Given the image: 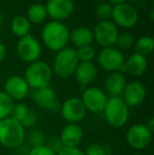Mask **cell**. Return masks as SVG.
I'll return each instance as SVG.
<instances>
[{
  "label": "cell",
  "instance_id": "obj_28",
  "mask_svg": "<svg viewBox=\"0 0 154 155\" xmlns=\"http://www.w3.org/2000/svg\"><path fill=\"white\" fill-rule=\"evenodd\" d=\"M29 111H30V109L28 108L25 104H22V102H17V104H14V107H13V109H12L10 117L21 124V121L25 119V117L27 116Z\"/></svg>",
  "mask_w": 154,
  "mask_h": 155
},
{
  "label": "cell",
  "instance_id": "obj_2",
  "mask_svg": "<svg viewBox=\"0 0 154 155\" xmlns=\"http://www.w3.org/2000/svg\"><path fill=\"white\" fill-rule=\"evenodd\" d=\"M42 41L49 50L59 52L67 48L70 40V31L64 23L59 21H50L42 30Z\"/></svg>",
  "mask_w": 154,
  "mask_h": 155
},
{
  "label": "cell",
  "instance_id": "obj_5",
  "mask_svg": "<svg viewBox=\"0 0 154 155\" xmlns=\"http://www.w3.org/2000/svg\"><path fill=\"white\" fill-rule=\"evenodd\" d=\"M79 60L76 55V50L72 48H64L57 52L53 63L54 73L60 78H69L74 75Z\"/></svg>",
  "mask_w": 154,
  "mask_h": 155
},
{
  "label": "cell",
  "instance_id": "obj_37",
  "mask_svg": "<svg viewBox=\"0 0 154 155\" xmlns=\"http://www.w3.org/2000/svg\"><path fill=\"white\" fill-rule=\"evenodd\" d=\"M145 124L148 127V129L151 131V132H153L154 131V118L153 117H150V118L148 119V121H147Z\"/></svg>",
  "mask_w": 154,
  "mask_h": 155
},
{
  "label": "cell",
  "instance_id": "obj_15",
  "mask_svg": "<svg viewBox=\"0 0 154 155\" xmlns=\"http://www.w3.org/2000/svg\"><path fill=\"white\" fill-rule=\"evenodd\" d=\"M48 16L53 21L62 22L72 15L74 11L73 0H48L45 4Z\"/></svg>",
  "mask_w": 154,
  "mask_h": 155
},
{
  "label": "cell",
  "instance_id": "obj_19",
  "mask_svg": "<svg viewBox=\"0 0 154 155\" xmlns=\"http://www.w3.org/2000/svg\"><path fill=\"white\" fill-rule=\"evenodd\" d=\"M74 76L80 86L89 87L97 77V67L93 62H79Z\"/></svg>",
  "mask_w": 154,
  "mask_h": 155
},
{
  "label": "cell",
  "instance_id": "obj_25",
  "mask_svg": "<svg viewBox=\"0 0 154 155\" xmlns=\"http://www.w3.org/2000/svg\"><path fill=\"white\" fill-rule=\"evenodd\" d=\"M14 104L12 98L8 97L3 91H0V120L10 117Z\"/></svg>",
  "mask_w": 154,
  "mask_h": 155
},
{
  "label": "cell",
  "instance_id": "obj_7",
  "mask_svg": "<svg viewBox=\"0 0 154 155\" xmlns=\"http://www.w3.org/2000/svg\"><path fill=\"white\" fill-rule=\"evenodd\" d=\"M16 53L22 61L35 62L41 55V45L35 37L29 34L19 39L16 45Z\"/></svg>",
  "mask_w": 154,
  "mask_h": 155
},
{
  "label": "cell",
  "instance_id": "obj_12",
  "mask_svg": "<svg viewBox=\"0 0 154 155\" xmlns=\"http://www.w3.org/2000/svg\"><path fill=\"white\" fill-rule=\"evenodd\" d=\"M59 113L68 124H78L86 117L87 110L80 98L71 97L61 104Z\"/></svg>",
  "mask_w": 154,
  "mask_h": 155
},
{
  "label": "cell",
  "instance_id": "obj_34",
  "mask_svg": "<svg viewBox=\"0 0 154 155\" xmlns=\"http://www.w3.org/2000/svg\"><path fill=\"white\" fill-rule=\"evenodd\" d=\"M28 155H56V154L45 145H42V146H38V147L30 148Z\"/></svg>",
  "mask_w": 154,
  "mask_h": 155
},
{
  "label": "cell",
  "instance_id": "obj_23",
  "mask_svg": "<svg viewBox=\"0 0 154 155\" xmlns=\"http://www.w3.org/2000/svg\"><path fill=\"white\" fill-rule=\"evenodd\" d=\"M11 29H12L13 34L21 38V37L29 35L30 29H31V23L25 16H16L12 20Z\"/></svg>",
  "mask_w": 154,
  "mask_h": 155
},
{
  "label": "cell",
  "instance_id": "obj_30",
  "mask_svg": "<svg viewBox=\"0 0 154 155\" xmlns=\"http://www.w3.org/2000/svg\"><path fill=\"white\" fill-rule=\"evenodd\" d=\"M134 42H135V39L129 33H119L116 40V45L121 50L131 49L134 45Z\"/></svg>",
  "mask_w": 154,
  "mask_h": 155
},
{
  "label": "cell",
  "instance_id": "obj_24",
  "mask_svg": "<svg viewBox=\"0 0 154 155\" xmlns=\"http://www.w3.org/2000/svg\"><path fill=\"white\" fill-rule=\"evenodd\" d=\"M135 53L147 57L154 50V39L151 36H142L134 42Z\"/></svg>",
  "mask_w": 154,
  "mask_h": 155
},
{
  "label": "cell",
  "instance_id": "obj_9",
  "mask_svg": "<svg viewBox=\"0 0 154 155\" xmlns=\"http://www.w3.org/2000/svg\"><path fill=\"white\" fill-rule=\"evenodd\" d=\"M112 21L116 27L123 29H131L138 21V12L132 4L125 2L113 6L112 11Z\"/></svg>",
  "mask_w": 154,
  "mask_h": 155
},
{
  "label": "cell",
  "instance_id": "obj_36",
  "mask_svg": "<svg viewBox=\"0 0 154 155\" xmlns=\"http://www.w3.org/2000/svg\"><path fill=\"white\" fill-rule=\"evenodd\" d=\"M5 55H6V48L4 45V43H2L0 41V63L3 61V59L5 58Z\"/></svg>",
  "mask_w": 154,
  "mask_h": 155
},
{
  "label": "cell",
  "instance_id": "obj_41",
  "mask_svg": "<svg viewBox=\"0 0 154 155\" xmlns=\"http://www.w3.org/2000/svg\"><path fill=\"white\" fill-rule=\"evenodd\" d=\"M127 1H129V2H137L138 0H127Z\"/></svg>",
  "mask_w": 154,
  "mask_h": 155
},
{
  "label": "cell",
  "instance_id": "obj_32",
  "mask_svg": "<svg viewBox=\"0 0 154 155\" xmlns=\"http://www.w3.org/2000/svg\"><path fill=\"white\" fill-rule=\"evenodd\" d=\"M38 123V115L36 112L30 110L29 113L27 114V116L25 117L22 121H21V124H22L23 128L27 130V129H33L34 127Z\"/></svg>",
  "mask_w": 154,
  "mask_h": 155
},
{
  "label": "cell",
  "instance_id": "obj_31",
  "mask_svg": "<svg viewBox=\"0 0 154 155\" xmlns=\"http://www.w3.org/2000/svg\"><path fill=\"white\" fill-rule=\"evenodd\" d=\"M84 155H108L107 147L98 143H92L84 151Z\"/></svg>",
  "mask_w": 154,
  "mask_h": 155
},
{
  "label": "cell",
  "instance_id": "obj_10",
  "mask_svg": "<svg viewBox=\"0 0 154 155\" xmlns=\"http://www.w3.org/2000/svg\"><path fill=\"white\" fill-rule=\"evenodd\" d=\"M97 61L101 69L108 72H123L125 56L115 48H103L97 56Z\"/></svg>",
  "mask_w": 154,
  "mask_h": 155
},
{
  "label": "cell",
  "instance_id": "obj_40",
  "mask_svg": "<svg viewBox=\"0 0 154 155\" xmlns=\"http://www.w3.org/2000/svg\"><path fill=\"white\" fill-rule=\"evenodd\" d=\"M2 21H3V16H2V13H1V11H0V27H1V25H2Z\"/></svg>",
  "mask_w": 154,
  "mask_h": 155
},
{
  "label": "cell",
  "instance_id": "obj_4",
  "mask_svg": "<svg viewBox=\"0 0 154 155\" xmlns=\"http://www.w3.org/2000/svg\"><path fill=\"white\" fill-rule=\"evenodd\" d=\"M103 114L111 127L121 128L129 120L130 111L121 97H108Z\"/></svg>",
  "mask_w": 154,
  "mask_h": 155
},
{
  "label": "cell",
  "instance_id": "obj_38",
  "mask_svg": "<svg viewBox=\"0 0 154 155\" xmlns=\"http://www.w3.org/2000/svg\"><path fill=\"white\" fill-rule=\"evenodd\" d=\"M125 2H127V0H109V3L111 4L112 6L118 5V4L125 3Z\"/></svg>",
  "mask_w": 154,
  "mask_h": 155
},
{
  "label": "cell",
  "instance_id": "obj_39",
  "mask_svg": "<svg viewBox=\"0 0 154 155\" xmlns=\"http://www.w3.org/2000/svg\"><path fill=\"white\" fill-rule=\"evenodd\" d=\"M149 15H150V20H153V19H154V12H153V10L150 11V14H149Z\"/></svg>",
  "mask_w": 154,
  "mask_h": 155
},
{
  "label": "cell",
  "instance_id": "obj_1",
  "mask_svg": "<svg viewBox=\"0 0 154 155\" xmlns=\"http://www.w3.org/2000/svg\"><path fill=\"white\" fill-rule=\"evenodd\" d=\"M27 132L19 121L8 117L0 120V145L6 149L17 150L25 145Z\"/></svg>",
  "mask_w": 154,
  "mask_h": 155
},
{
  "label": "cell",
  "instance_id": "obj_20",
  "mask_svg": "<svg viewBox=\"0 0 154 155\" xmlns=\"http://www.w3.org/2000/svg\"><path fill=\"white\" fill-rule=\"evenodd\" d=\"M147 68H148L147 57L137 53L131 54L129 58L125 59L123 63V72H127L133 76H142L146 72Z\"/></svg>",
  "mask_w": 154,
  "mask_h": 155
},
{
  "label": "cell",
  "instance_id": "obj_35",
  "mask_svg": "<svg viewBox=\"0 0 154 155\" xmlns=\"http://www.w3.org/2000/svg\"><path fill=\"white\" fill-rule=\"evenodd\" d=\"M56 155H84V151L79 148H66L64 147Z\"/></svg>",
  "mask_w": 154,
  "mask_h": 155
},
{
  "label": "cell",
  "instance_id": "obj_11",
  "mask_svg": "<svg viewBox=\"0 0 154 155\" xmlns=\"http://www.w3.org/2000/svg\"><path fill=\"white\" fill-rule=\"evenodd\" d=\"M81 101L84 104L87 111L94 114L103 113L106 102L108 100V96L105 91L97 87H89L82 92Z\"/></svg>",
  "mask_w": 154,
  "mask_h": 155
},
{
  "label": "cell",
  "instance_id": "obj_3",
  "mask_svg": "<svg viewBox=\"0 0 154 155\" xmlns=\"http://www.w3.org/2000/svg\"><path fill=\"white\" fill-rule=\"evenodd\" d=\"M52 68L44 61L32 62L28 65L25 72V79L30 89L38 90L50 86L52 79Z\"/></svg>",
  "mask_w": 154,
  "mask_h": 155
},
{
  "label": "cell",
  "instance_id": "obj_33",
  "mask_svg": "<svg viewBox=\"0 0 154 155\" xmlns=\"http://www.w3.org/2000/svg\"><path fill=\"white\" fill-rule=\"evenodd\" d=\"M44 145L47 146L48 148H50V149H51L55 154H57L58 152H59L60 150L64 148V146H62L59 137H57V136H49V137H47V138H45Z\"/></svg>",
  "mask_w": 154,
  "mask_h": 155
},
{
  "label": "cell",
  "instance_id": "obj_17",
  "mask_svg": "<svg viewBox=\"0 0 154 155\" xmlns=\"http://www.w3.org/2000/svg\"><path fill=\"white\" fill-rule=\"evenodd\" d=\"M59 139L66 148H77L84 139V131L78 124H68L60 131Z\"/></svg>",
  "mask_w": 154,
  "mask_h": 155
},
{
  "label": "cell",
  "instance_id": "obj_16",
  "mask_svg": "<svg viewBox=\"0 0 154 155\" xmlns=\"http://www.w3.org/2000/svg\"><path fill=\"white\" fill-rule=\"evenodd\" d=\"M30 87L28 86L27 81L23 77L18 75H14L8 77L4 82V91L10 98L13 100L21 101L28 97L30 94Z\"/></svg>",
  "mask_w": 154,
  "mask_h": 155
},
{
  "label": "cell",
  "instance_id": "obj_27",
  "mask_svg": "<svg viewBox=\"0 0 154 155\" xmlns=\"http://www.w3.org/2000/svg\"><path fill=\"white\" fill-rule=\"evenodd\" d=\"M112 11H113V6L109 2H103L96 6L95 14H96L97 18L100 19V21H106L111 19Z\"/></svg>",
  "mask_w": 154,
  "mask_h": 155
},
{
  "label": "cell",
  "instance_id": "obj_13",
  "mask_svg": "<svg viewBox=\"0 0 154 155\" xmlns=\"http://www.w3.org/2000/svg\"><path fill=\"white\" fill-rule=\"evenodd\" d=\"M32 99L37 107L48 110L51 113H57L60 110L61 104L57 99L55 90L50 86L34 90L32 92Z\"/></svg>",
  "mask_w": 154,
  "mask_h": 155
},
{
  "label": "cell",
  "instance_id": "obj_21",
  "mask_svg": "<svg viewBox=\"0 0 154 155\" xmlns=\"http://www.w3.org/2000/svg\"><path fill=\"white\" fill-rule=\"evenodd\" d=\"M70 40L77 49L86 45H91L94 41L93 31L86 27L75 28L70 32Z\"/></svg>",
  "mask_w": 154,
  "mask_h": 155
},
{
  "label": "cell",
  "instance_id": "obj_29",
  "mask_svg": "<svg viewBox=\"0 0 154 155\" xmlns=\"http://www.w3.org/2000/svg\"><path fill=\"white\" fill-rule=\"evenodd\" d=\"M45 135L43 134L42 131L34 129L30 132L29 136H28V143H29L30 147H38V146H42L45 143Z\"/></svg>",
  "mask_w": 154,
  "mask_h": 155
},
{
  "label": "cell",
  "instance_id": "obj_6",
  "mask_svg": "<svg viewBox=\"0 0 154 155\" xmlns=\"http://www.w3.org/2000/svg\"><path fill=\"white\" fill-rule=\"evenodd\" d=\"M152 133L145 124H134L126 133V141L134 150H144L152 141Z\"/></svg>",
  "mask_w": 154,
  "mask_h": 155
},
{
  "label": "cell",
  "instance_id": "obj_8",
  "mask_svg": "<svg viewBox=\"0 0 154 155\" xmlns=\"http://www.w3.org/2000/svg\"><path fill=\"white\" fill-rule=\"evenodd\" d=\"M118 34V28L112 20L99 21L93 30L94 40L103 48H113Z\"/></svg>",
  "mask_w": 154,
  "mask_h": 155
},
{
  "label": "cell",
  "instance_id": "obj_22",
  "mask_svg": "<svg viewBox=\"0 0 154 155\" xmlns=\"http://www.w3.org/2000/svg\"><path fill=\"white\" fill-rule=\"evenodd\" d=\"M48 17L47 10H45V5L42 3H34L28 10V20L30 23H39L43 22L45 18Z\"/></svg>",
  "mask_w": 154,
  "mask_h": 155
},
{
  "label": "cell",
  "instance_id": "obj_14",
  "mask_svg": "<svg viewBox=\"0 0 154 155\" xmlns=\"http://www.w3.org/2000/svg\"><path fill=\"white\" fill-rule=\"evenodd\" d=\"M120 97L129 109L137 108L144 104L147 97V90L142 82L134 80L127 84Z\"/></svg>",
  "mask_w": 154,
  "mask_h": 155
},
{
  "label": "cell",
  "instance_id": "obj_26",
  "mask_svg": "<svg viewBox=\"0 0 154 155\" xmlns=\"http://www.w3.org/2000/svg\"><path fill=\"white\" fill-rule=\"evenodd\" d=\"M76 55L79 62H93V59L96 57V51L92 45H86L78 48Z\"/></svg>",
  "mask_w": 154,
  "mask_h": 155
},
{
  "label": "cell",
  "instance_id": "obj_18",
  "mask_svg": "<svg viewBox=\"0 0 154 155\" xmlns=\"http://www.w3.org/2000/svg\"><path fill=\"white\" fill-rule=\"evenodd\" d=\"M127 84L126 77L121 72H113L106 78L105 93L109 97H120Z\"/></svg>",
  "mask_w": 154,
  "mask_h": 155
}]
</instances>
